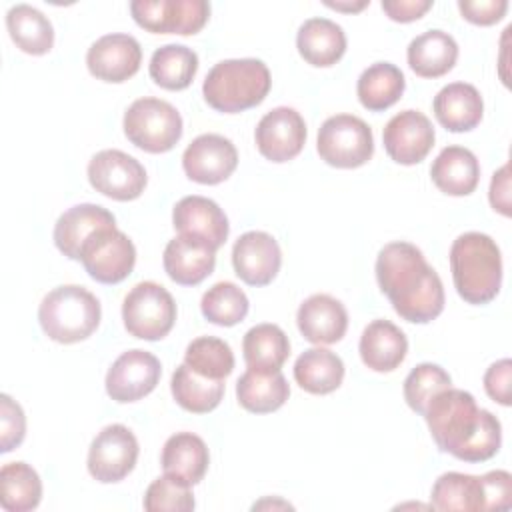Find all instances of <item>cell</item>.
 Masks as SVG:
<instances>
[{"instance_id": "obj_1", "label": "cell", "mask_w": 512, "mask_h": 512, "mask_svg": "<svg viewBox=\"0 0 512 512\" xmlns=\"http://www.w3.org/2000/svg\"><path fill=\"white\" fill-rule=\"evenodd\" d=\"M422 416L436 446L458 460L486 462L500 450V420L478 408L474 396L466 390L446 388L438 392Z\"/></svg>"}, {"instance_id": "obj_2", "label": "cell", "mask_w": 512, "mask_h": 512, "mask_svg": "<svg viewBox=\"0 0 512 512\" xmlns=\"http://www.w3.org/2000/svg\"><path fill=\"white\" fill-rule=\"evenodd\" d=\"M376 280L396 314L414 324H428L444 310V286L420 248L398 240L376 258Z\"/></svg>"}, {"instance_id": "obj_3", "label": "cell", "mask_w": 512, "mask_h": 512, "mask_svg": "<svg viewBox=\"0 0 512 512\" xmlns=\"http://www.w3.org/2000/svg\"><path fill=\"white\" fill-rule=\"evenodd\" d=\"M450 270L458 296L468 304H488L502 286V254L482 232H464L450 246Z\"/></svg>"}, {"instance_id": "obj_4", "label": "cell", "mask_w": 512, "mask_h": 512, "mask_svg": "<svg viewBox=\"0 0 512 512\" xmlns=\"http://www.w3.org/2000/svg\"><path fill=\"white\" fill-rule=\"evenodd\" d=\"M268 66L258 58L220 60L204 78L202 94L208 106L224 114L258 106L270 92Z\"/></svg>"}, {"instance_id": "obj_5", "label": "cell", "mask_w": 512, "mask_h": 512, "mask_svg": "<svg viewBox=\"0 0 512 512\" xmlns=\"http://www.w3.org/2000/svg\"><path fill=\"white\" fill-rule=\"evenodd\" d=\"M98 298L78 284H64L50 290L38 306L42 332L58 344H76L92 336L100 324Z\"/></svg>"}, {"instance_id": "obj_6", "label": "cell", "mask_w": 512, "mask_h": 512, "mask_svg": "<svg viewBox=\"0 0 512 512\" xmlns=\"http://www.w3.org/2000/svg\"><path fill=\"white\" fill-rule=\"evenodd\" d=\"M124 134L140 150L162 154L182 138V116L166 100L144 96L134 100L124 112Z\"/></svg>"}, {"instance_id": "obj_7", "label": "cell", "mask_w": 512, "mask_h": 512, "mask_svg": "<svg viewBox=\"0 0 512 512\" xmlns=\"http://www.w3.org/2000/svg\"><path fill=\"white\" fill-rule=\"evenodd\" d=\"M122 320L130 336L148 342L162 340L176 322V302L164 286L144 280L126 294Z\"/></svg>"}, {"instance_id": "obj_8", "label": "cell", "mask_w": 512, "mask_h": 512, "mask_svg": "<svg viewBox=\"0 0 512 512\" xmlns=\"http://www.w3.org/2000/svg\"><path fill=\"white\" fill-rule=\"evenodd\" d=\"M316 150L334 168H358L374 154L372 128L354 114H334L318 128Z\"/></svg>"}, {"instance_id": "obj_9", "label": "cell", "mask_w": 512, "mask_h": 512, "mask_svg": "<svg viewBox=\"0 0 512 512\" xmlns=\"http://www.w3.org/2000/svg\"><path fill=\"white\" fill-rule=\"evenodd\" d=\"M80 262L88 276L100 284H118L130 276L136 264L134 242L116 226L92 234L80 250Z\"/></svg>"}, {"instance_id": "obj_10", "label": "cell", "mask_w": 512, "mask_h": 512, "mask_svg": "<svg viewBox=\"0 0 512 512\" xmlns=\"http://www.w3.org/2000/svg\"><path fill=\"white\" fill-rule=\"evenodd\" d=\"M130 14L140 28L152 34L190 36L208 22L210 4L206 0H134Z\"/></svg>"}, {"instance_id": "obj_11", "label": "cell", "mask_w": 512, "mask_h": 512, "mask_svg": "<svg viewBox=\"0 0 512 512\" xmlns=\"http://www.w3.org/2000/svg\"><path fill=\"white\" fill-rule=\"evenodd\" d=\"M88 180L96 192L118 202H128L144 192L148 176L134 156L108 148L90 158Z\"/></svg>"}, {"instance_id": "obj_12", "label": "cell", "mask_w": 512, "mask_h": 512, "mask_svg": "<svg viewBox=\"0 0 512 512\" xmlns=\"http://www.w3.org/2000/svg\"><path fill=\"white\" fill-rule=\"evenodd\" d=\"M138 440L124 424L104 426L90 444L88 472L102 484L124 480L136 466Z\"/></svg>"}, {"instance_id": "obj_13", "label": "cell", "mask_w": 512, "mask_h": 512, "mask_svg": "<svg viewBox=\"0 0 512 512\" xmlns=\"http://www.w3.org/2000/svg\"><path fill=\"white\" fill-rule=\"evenodd\" d=\"M160 374V360L152 352L132 348L120 354L108 368L104 380L106 394L120 404L136 402L156 388Z\"/></svg>"}, {"instance_id": "obj_14", "label": "cell", "mask_w": 512, "mask_h": 512, "mask_svg": "<svg viewBox=\"0 0 512 512\" xmlns=\"http://www.w3.org/2000/svg\"><path fill=\"white\" fill-rule=\"evenodd\" d=\"M306 134V122L300 112L290 106H278L260 118L254 140L266 160L288 162L302 152Z\"/></svg>"}, {"instance_id": "obj_15", "label": "cell", "mask_w": 512, "mask_h": 512, "mask_svg": "<svg viewBox=\"0 0 512 512\" xmlns=\"http://www.w3.org/2000/svg\"><path fill=\"white\" fill-rule=\"evenodd\" d=\"M238 166V150L222 134L196 136L182 154L186 176L198 184H220L232 176Z\"/></svg>"}, {"instance_id": "obj_16", "label": "cell", "mask_w": 512, "mask_h": 512, "mask_svg": "<svg viewBox=\"0 0 512 512\" xmlns=\"http://www.w3.org/2000/svg\"><path fill=\"white\" fill-rule=\"evenodd\" d=\"M434 138L432 122L418 110H402L394 114L382 130L386 154L404 166L422 162L432 150Z\"/></svg>"}, {"instance_id": "obj_17", "label": "cell", "mask_w": 512, "mask_h": 512, "mask_svg": "<svg viewBox=\"0 0 512 512\" xmlns=\"http://www.w3.org/2000/svg\"><path fill=\"white\" fill-rule=\"evenodd\" d=\"M142 62L140 42L124 32L100 36L86 52V66L90 74L104 82H126L132 78Z\"/></svg>"}, {"instance_id": "obj_18", "label": "cell", "mask_w": 512, "mask_h": 512, "mask_svg": "<svg viewBox=\"0 0 512 512\" xmlns=\"http://www.w3.org/2000/svg\"><path fill=\"white\" fill-rule=\"evenodd\" d=\"M232 266L236 276L250 286L270 284L282 266L276 238L262 230L244 232L232 246Z\"/></svg>"}, {"instance_id": "obj_19", "label": "cell", "mask_w": 512, "mask_h": 512, "mask_svg": "<svg viewBox=\"0 0 512 512\" xmlns=\"http://www.w3.org/2000/svg\"><path fill=\"white\" fill-rule=\"evenodd\" d=\"M172 224L178 234L200 238L212 248H220L230 232L228 218L224 210L206 196H184L174 204Z\"/></svg>"}, {"instance_id": "obj_20", "label": "cell", "mask_w": 512, "mask_h": 512, "mask_svg": "<svg viewBox=\"0 0 512 512\" xmlns=\"http://www.w3.org/2000/svg\"><path fill=\"white\" fill-rule=\"evenodd\" d=\"M162 264L176 284L196 286L212 274L216 266V248L200 238L178 234L166 244Z\"/></svg>"}, {"instance_id": "obj_21", "label": "cell", "mask_w": 512, "mask_h": 512, "mask_svg": "<svg viewBox=\"0 0 512 512\" xmlns=\"http://www.w3.org/2000/svg\"><path fill=\"white\" fill-rule=\"evenodd\" d=\"M296 324L308 342L318 346L334 344L346 334L348 312L334 296L312 294L298 306Z\"/></svg>"}, {"instance_id": "obj_22", "label": "cell", "mask_w": 512, "mask_h": 512, "mask_svg": "<svg viewBox=\"0 0 512 512\" xmlns=\"http://www.w3.org/2000/svg\"><path fill=\"white\" fill-rule=\"evenodd\" d=\"M116 226L110 210L98 204H76L60 214L54 224V244L70 260H80V250L86 240L98 230Z\"/></svg>"}, {"instance_id": "obj_23", "label": "cell", "mask_w": 512, "mask_h": 512, "mask_svg": "<svg viewBox=\"0 0 512 512\" xmlns=\"http://www.w3.org/2000/svg\"><path fill=\"white\" fill-rule=\"evenodd\" d=\"M360 358L374 372L396 370L408 352L406 334L390 320H372L360 336Z\"/></svg>"}, {"instance_id": "obj_24", "label": "cell", "mask_w": 512, "mask_h": 512, "mask_svg": "<svg viewBox=\"0 0 512 512\" xmlns=\"http://www.w3.org/2000/svg\"><path fill=\"white\" fill-rule=\"evenodd\" d=\"M432 110L446 130L468 132L480 124L484 102L476 86L468 82H452L434 96Z\"/></svg>"}, {"instance_id": "obj_25", "label": "cell", "mask_w": 512, "mask_h": 512, "mask_svg": "<svg viewBox=\"0 0 512 512\" xmlns=\"http://www.w3.org/2000/svg\"><path fill=\"white\" fill-rule=\"evenodd\" d=\"M160 464L164 474L176 478L182 484H198L210 464L206 442L192 432L172 434L162 448Z\"/></svg>"}, {"instance_id": "obj_26", "label": "cell", "mask_w": 512, "mask_h": 512, "mask_svg": "<svg viewBox=\"0 0 512 512\" xmlns=\"http://www.w3.org/2000/svg\"><path fill=\"white\" fill-rule=\"evenodd\" d=\"M430 176L436 188L448 196H468L480 180V164L472 150L464 146H446L434 158Z\"/></svg>"}, {"instance_id": "obj_27", "label": "cell", "mask_w": 512, "mask_h": 512, "mask_svg": "<svg viewBox=\"0 0 512 512\" xmlns=\"http://www.w3.org/2000/svg\"><path fill=\"white\" fill-rule=\"evenodd\" d=\"M296 48L300 56L318 68L336 64L346 52V34L340 24L328 18H308L296 34Z\"/></svg>"}, {"instance_id": "obj_28", "label": "cell", "mask_w": 512, "mask_h": 512, "mask_svg": "<svg viewBox=\"0 0 512 512\" xmlns=\"http://www.w3.org/2000/svg\"><path fill=\"white\" fill-rule=\"evenodd\" d=\"M408 66L422 78H440L448 74L458 60L456 40L438 28L418 34L406 50Z\"/></svg>"}, {"instance_id": "obj_29", "label": "cell", "mask_w": 512, "mask_h": 512, "mask_svg": "<svg viewBox=\"0 0 512 512\" xmlns=\"http://www.w3.org/2000/svg\"><path fill=\"white\" fill-rule=\"evenodd\" d=\"M290 386L280 370L248 368L236 382L238 404L254 414H268L284 406Z\"/></svg>"}, {"instance_id": "obj_30", "label": "cell", "mask_w": 512, "mask_h": 512, "mask_svg": "<svg viewBox=\"0 0 512 512\" xmlns=\"http://www.w3.org/2000/svg\"><path fill=\"white\" fill-rule=\"evenodd\" d=\"M294 380L310 394H330L344 380V362L328 348H308L294 362Z\"/></svg>"}, {"instance_id": "obj_31", "label": "cell", "mask_w": 512, "mask_h": 512, "mask_svg": "<svg viewBox=\"0 0 512 512\" xmlns=\"http://www.w3.org/2000/svg\"><path fill=\"white\" fill-rule=\"evenodd\" d=\"M6 28L12 42L26 54L42 56L54 46L52 22L30 4L12 6L6 12Z\"/></svg>"}, {"instance_id": "obj_32", "label": "cell", "mask_w": 512, "mask_h": 512, "mask_svg": "<svg viewBox=\"0 0 512 512\" xmlns=\"http://www.w3.org/2000/svg\"><path fill=\"white\" fill-rule=\"evenodd\" d=\"M406 88L402 70L392 62H374L358 78L356 94L370 112H382L396 104Z\"/></svg>"}, {"instance_id": "obj_33", "label": "cell", "mask_w": 512, "mask_h": 512, "mask_svg": "<svg viewBox=\"0 0 512 512\" xmlns=\"http://www.w3.org/2000/svg\"><path fill=\"white\" fill-rule=\"evenodd\" d=\"M150 78L164 90H184L198 72V54L184 44H164L152 52Z\"/></svg>"}, {"instance_id": "obj_34", "label": "cell", "mask_w": 512, "mask_h": 512, "mask_svg": "<svg viewBox=\"0 0 512 512\" xmlns=\"http://www.w3.org/2000/svg\"><path fill=\"white\" fill-rule=\"evenodd\" d=\"M242 352L248 368L280 370L290 356V340L280 326L262 322L244 334Z\"/></svg>"}, {"instance_id": "obj_35", "label": "cell", "mask_w": 512, "mask_h": 512, "mask_svg": "<svg viewBox=\"0 0 512 512\" xmlns=\"http://www.w3.org/2000/svg\"><path fill=\"white\" fill-rule=\"evenodd\" d=\"M176 404L194 414L212 412L224 396V380H212L194 372L188 364H180L170 382Z\"/></svg>"}, {"instance_id": "obj_36", "label": "cell", "mask_w": 512, "mask_h": 512, "mask_svg": "<svg viewBox=\"0 0 512 512\" xmlns=\"http://www.w3.org/2000/svg\"><path fill=\"white\" fill-rule=\"evenodd\" d=\"M42 482L26 462H8L0 470V506L6 512H28L40 504Z\"/></svg>"}, {"instance_id": "obj_37", "label": "cell", "mask_w": 512, "mask_h": 512, "mask_svg": "<svg viewBox=\"0 0 512 512\" xmlns=\"http://www.w3.org/2000/svg\"><path fill=\"white\" fill-rule=\"evenodd\" d=\"M430 504L436 510H482L480 476L462 472H444L432 486Z\"/></svg>"}, {"instance_id": "obj_38", "label": "cell", "mask_w": 512, "mask_h": 512, "mask_svg": "<svg viewBox=\"0 0 512 512\" xmlns=\"http://www.w3.org/2000/svg\"><path fill=\"white\" fill-rule=\"evenodd\" d=\"M250 302L242 288L234 282H216L212 284L200 300L202 316L216 326H234L242 322L248 314Z\"/></svg>"}, {"instance_id": "obj_39", "label": "cell", "mask_w": 512, "mask_h": 512, "mask_svg": "<svg viewBox=\"0 0 512 512\" xmlns=\"http://www.w3.org/2000/svg\"><path fill=\"white\" fill-rule=\"evenodd\" d=\"M184 364H188L200 376L224 380L234 370V354L228 342L222 338L198 336L186 346Z\"/></svg>"}, {"instance_id": "obj_40", "label": "cell", "mask_w": 512, "mask_h": 512, "mask_svg": "<svg viewBox=\"0 0 512 512\" xmlns=\"http://www.w3.org/2000/svg\"><path fill=\"white\" fill-rule=\"evenodd\" d=\"M450 384H452V378L442 366L432 362H422L416 368H412L404 380V400L414 412L424 414L430 400L438 392L450 388Z\"/></svg>"}, {"instance_id": "obj_41", "label": "cell", "mask_w": 512, "mask_h": 512, "mask_svg": "<svg viewBox=\"0 0 512 512\" xmlns=\"http://www.w3.org/2000/svg\"><path fill=\"white\" fill-rule=\"evenodd\" d=\"M192 486L178 482L176 478L164 474L156 478L144 494V510L148 512H190L194 510Z\"/></svg>"}, {"instance_id": "obj_42", "label": "cell", "mask_w": 512, "mask_h": 512, "mask_svg": "<svg viewBox=\"0 0 512 512\" xmlns=\"http://www.w3.org/2000/svg\"><path fill=\"white\" fill-rule=\"evenodd\" d=\"M26 434V416L18 402L8 394L0 396V452L6 454L22 444Z\"/></svg>"}, {"instance_id": "obj_43", "label": "cell", "mask_w": 512, "mask_h": 512, "mask_svg": "<svg viewBox=\"0 0 512 512\" xmlns=\"http://www.w3.org/2000/svg\"><path fill=\"white\" fill-rule=\"evenodd\" d=\"M482 510H508L512 506V476L506 470H492L480 476Z\"/></svg>"}, {"instance_id": "obj_44", "label": "cell", "mask_w": 512, "mask_h": 512, "mask_svg": "<svg viewBox=\"0 0 512 512\" xmlns=\"http://www.w3.org/2000/svg\"><path fill=\"white\" fill-rule=\"evenodd\" d=\"M462 18L478 26H490L504 18L508 10L506 0H458Z\"/></svg>"}, {"instance_id": "obj_45", "label": "cell", "mask_w": 512, "mask_h": 512, "mask_svg": "<svg viewBox=\"0 0 512 512\" xmlns=\"http://www.w3.org/2000/svg\"><path fill=\"white\" fill-rule=\"evenodd\" d=\"M510 376H512L510 358H502L490 364V368L484 374L486 394L502 406H510Z\"/></svg>"}, {"instance_id": "obj_46", "label": "cell", "mask_w": 512, "mask_h": 512, "mask_svg": "<svg viewBox=\"0 0 512 512\" xmlns=\"http://www.w3.org/2000/svg\"><path fill=\"white\" fill-rule=\"evenodd\" d=\"M432 4V0H384L382 10L394 22H414L422 18Z\"/></svg>"}, {"instance_id": "obj_47", "label": "cell", "mask_w": 512, "mask_h": 512, "mask_svg": "<svg viewBox=\"0 0 512 512\" xmlns=\"http://www.w3.org/2000/svg\"><path fill=\"white\" fill-rule=\"evenodd\" d=\"M488 198L496 212H500L502 216H510V166L508 164H504L492 174Z\"/></svg>"}, {"instance_id": "obj_48", "label": "cell", "mask_w": 512, "mask_h": 512, "mask_svg": "<svg viewBox=\"0 0 512 512\" xmlns=\"http://www.w3.org/2000/svg\"><path fill=\"white\" fill-rule=\"evenodd\" d=\"M328 8H334V10H342V12H360L362 8H366L370 2L368 0H362V2H330L326 0L324 2Z\"/></svg>"}]
</instances>
